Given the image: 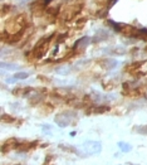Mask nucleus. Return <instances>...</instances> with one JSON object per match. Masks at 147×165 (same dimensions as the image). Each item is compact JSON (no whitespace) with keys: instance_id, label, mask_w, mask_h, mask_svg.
I'll return each mask as SVG.
<instances>
[{"instance_id":"nucleus-5","label":"nucleus","mask_w":147,"mask_h":165,"mask_svg":"<svg viewBox=\"0 0 147 165\" xmlns=\"http://www.w3.org/2000/svg\"><path fill=\"white\" fill-rule=\"evenodd\" d=\"M56 72L58 73V75L65 76V75H68V73L70 72V68H68L67 66H63V67H58V68H56Z\"/></svg>"},{"instance_id":"nucleus-1","label":"nucleus","mask_w":147,"mask_h":165,"mask_svg":"<svg viewBox=\"0 0 147 165\" xmlns=\"http://www.w3.org/2000/svg\"><path fill=\"white\" fill-rule=\"evenodd\" d=\"M82 150L86 155H96L102 150V145L97 141H86L82 145Z\"/></svg>"},{"instance_id":"nucleus-4","label":"nucleus","mask_w":147,"mask_h":165,"mask_svg":"<svg viewBox=\"0 0 147 165\" xmlns=\"http://www.w3.org/2000/svg\"><path fill=\"white\" fill-rule=\"evenodd\" d=\"M2 68H3V69H8V71H16V69H19V66H18V64H14V63H5V62H2Z\"/></svg>"},{"instance_id":"nucleus-2","label":"nucleus","mask_w":147,"mask_h":165,"mask_svg":"<svg viewBox=\"0 0 147 165\" xmlns=\"http://www.w3.org/2000/svg\"><path fill=\"white\" fill-rule=\"evenodd\" d=\"M73 115H74L73 112H63V114H59V115L56 117V122H57L61 127H65L67 125H69V124L72 122L73 117H70V116H73Z\"/></svg>"},{"instance_id":"nucleus-3","label":"nucleus","mask_w":147,"mask_h":165,"mask_svg":"<svg viewBox=\"0 0 147 165\" xmlns=\"http://www.w3.org/2000/svg\"><path fill=\"white\" fill-rule=\"evenodd\" d=\"M118 148H120L121 151H123V153H128V151L132 150V146H131L130 144H127V142H123V141H120V142H118Z\"/></svg>"},{"instance_id":"nucleus-6","label":"nucleus","mask_w":147,"mask_h":165,"mask_svg":"<svg viewBox=\"0 0 147 165\" xmlns=\"http://www.w3.org/2000/svg\"><path fill=\"white\" fill-rule=\"evenodd\" d=\"M14 77L16 80H25V78L29 77V73H27V72H18V73H15V75H14Z\"/></svg>"}]
</instances>
